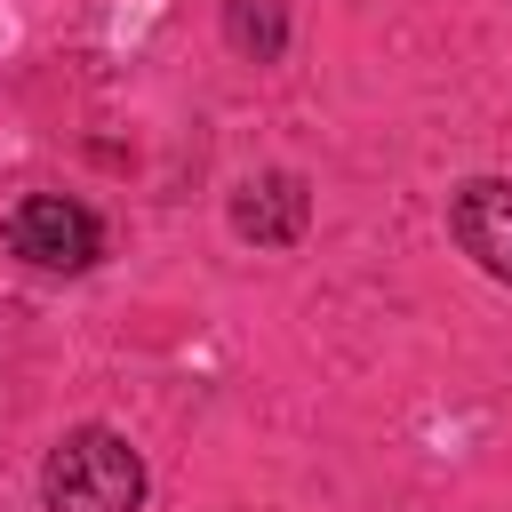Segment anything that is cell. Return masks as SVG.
Segmentation results:
<instances>
[{"label":"cell","instance_id":"4","mask_svg":"<svg viewBox=\"0 0 512 512\" xmlns=\"http://www.w3.org/2000/svg\"><path fill=\"white\" fill-rule=\"evenodd\" d=\"M304 224H312V184L296 168H264L232 192V232L248 248H296Z\"/></svg>","mask_w":512,"mask_h":512},{"label":"cell","instance_id":"1","mask_svg":"<svg viewBox=\"0 0 512 512\" xmlns=\"http://www.w3.org/2000/svg\"><path fill=\"white\" fill-rule=\"evenodd\" d=\"M144 456L128 432L112 424H72L48 456H40V504L48 512H144Z\"/></svg>","mask_w":512,"mask_h":512},{"label":"cell","instance_id":"2","mask_svg":"<svg viewBox=\"0 0 512 512\" xmlns=\"http://www.w3.org/2000/svg\"><path fill=\"white\" fill-rule=\"evenodd\" d=\"M8 256L40 264V272H88L104 256V224L72 192H24L8 208Z\"/></svg>","mask_w":512,"mask_h":512},{"label":"cell","instance_id":"3","mask_svg":"<svg viewBox=\"0 0 512 512\" xmlns=\"http://www.w3.org/2000/svg\"><path fill=\"white\" fill-rule=\"evenodd\" d=\"M448 240L512 288V176H464L448 192Z\"/></svg>","mask_w":512,"mask_h":512},{"label":"cell","instance_id":"5","mask_svg":"<svg viewBox=\"0 0 512 512\" xmlns=\"http://www.w3.org/2000/svg\"><path fill=\"white\" fill-rule=\"evenodd\" d=\"M224 48L248 64H280V48H288L280 0H224Z\"/></svg>","mask_w":512,"mask_h":512}]
</instances>
